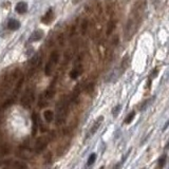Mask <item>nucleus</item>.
Masks as SVG:
<instances>
[{"label":"nucleus","mask_w":169,"mask_h":169,"mask_svg":"<svg viewBox=\"0 0 169 169\" xmlns=\"http://www.w3.org/2000/svg\"><path fill=\"white\" fill-rule=\"evenodd\" d=\"M143 10H144V7H143V4H141V3L136 4V5L133 7L131 14H130L127 22H126V27H125V30H124L125 39L129 40V39L134 35L135 32L138 31V25H140V23H141V21H142Z\"/></svg>","instance_id":"f257e3e1"},{"label":"nucleus","mask_w":169,"mask_h":169,"mask_svg":"<svg viewBox=\"0 0 169 169\" xmlns=\"http://www.w3.org/2000/svg\"><path fill=\"white\" fill-rule=\"evenodd\" d=\"M68 106H69V100H67V97L62 96L57 103L56 106V125L60 126L65 123L68 114Z\"/></svg>","instance_id":"f03ea898"},{"label":"nucleus","mask_w":169,"mask_h":169,"mask_svg":"<svg viewBox=\"0 0 169 169\" xmlns=\"http://www.w3.org/2000/svg\"><path fill=\"white\" fill-rule=\"evenodd\" d=\"M59 60V54L57 51H53L50 55V58H49V61L47 62L45 68V74L47 76H51L52 73H53V70L55 68V66L57 65V62Z\"/></svg>","instance_id":"7ed1b4c3"},{"label":"nucleus","mask_w":169,"mask_h":169,"mask_svg":"<svg viewBox=\"0 0 169 169\" xmlns=\"http://www.w3.org/2000/svg\"><path fill=\"white\" fill-rule=\"evenodd\" d=\"M50 138L49 136H39L35 142V152L36 153H40L47 148Z\"/></svg>","instance_id":"20e7f679"},{"label":"nucleus","mask_w":169,"mask_h":169,"mask_svg":"<svg viewBox=\"0 0 169 169\" xmlns=\"http://www.w3.org/2000/svg\"><path fill=\"white\" fill-rule=\"evenodd\" d=\"M33 91H31L30 89H27L25 92L23 93L22 97H21V105L23 106L25 109H29L31 107L32 102H33Z\"/></svg>","instance_id":"39448f33"},{"label":"nucleus","mask_w":169,"mask_h":169,"mask_svg":"<svg viewBox=\"0 0 169 169\" xmlns=\"http://www.w3.org/2000/svg\"><path fill=\"white\" fill-rule=\"evenodd\" d=\"M15 10L17 12L18 14H25L27 12H28V4L27 2H23V1H20V2H18L16 4V7H15Z\"/></svg>","instance_id":"423d86ee"},{"label":"nucleus","mask_w":169,"mask_h":169,"mask_svg":"<svg viewBox=\"0 0 169 169\" xmlns=\"http://www.w3.org/2000/svg\"><path fill=\"white\" fill-rule=\"evenodd\" d=\"M42 37H43V32H42L41 30H37V31H34L33 33H32L30 38H29V40H30L31 42L39 41Z\"/></svg>","instance_id":"0eeeda50"},{"label":"nucleus","mask_w":169,"mask_h":169,"mask_svg":"<svg viewBox=\"0 0 169 169\" xmlns=\"http://www.w3.org/2000/svg\"><path fill=\"white\" fill-rule=\"evenodd\" d=\"M53 19H54V13H53V10L52 9H49L48 12L45 13V15L42 17L41 21L43 22V23H51L52 21H53Z\"/></svg>","instance_id":"6e6552de"},{"label":"nucleus","mask_w":169,"mask_h":169,"mask_svg":"<svg viewBox=\"0 0 169 169\" xmlns=\"http://www.w3.org/2000/svg\"><path fill=\"white\" fill-rule=\"evenodd\" d=\"M7 28L10 29V30H12V31H17L18 29L20 28V22L18 20H16V19H14V18H12V19H10V20L7 21Z\"/></svg>","instance_id":"1a4fd4ad"},{"label":"nucleus","mask_w":169,"mask_h":169,"mask_svg":"<svg viewBox=\"0 0 169 169\" xmlns=\"http://www.w3.org/2000/svg\"><path fill=\"white\" fill-rule=\"evenodd\" d=\"M23 81H24V76L21 75L19 77V79L17 80V83H16V86H15V89H14V98L17 96L19 92L21 91V88H22V85H23Z\"/></svg>","instance_id":"9d476101"},{"label":"nucleus","mask_w":169,"mask_h":169,"mask_svg":"<svg viewBox=\"0 0 169 169\" xmlns=\"http://www.w3.org/2000/svg\"><path fill=\"white\" fill-rule=\"evenodd\" d=\"M103 120H104V118L103 116H100V118H97L96 121H95V123L93 124V126H92V128H91V130H90V132H89V134H88V136H91V135H93L95 132L97 131V129L100 128V124H102V122H103Z\"/></svg>","instance_id":"9b49d317"},{"label":"nucleus","mask_w":169,"mask_h":169,"mask_svg":"<svg viewBox=\"0 0 169 169\" xmlns=\"http://www.w3.org/2000/svg\"><path fill=\"white\" fill-rule=\"evenodd\" d=\"M32 121H33V127H32V129H33V135H35L38 130V127H39V118H38L37 114L35 113V112L32 114Z\"/></svg>","instance_id":"f8f14e48"},{"label":"nucleus","mask_w":169,"mask_h":169,"mask_svg":"<svg viewBox=\"0 0 169 169\" xmlns=\"http://www.w3.org/2000/svg\"><path fill=\"white\" fill-rule=\"evenodd\" d=\"M39 61H40V56L38 55V54H35V55L32 57L31 60H30V66H31V69L33 70V71L36 69V67L38 66Z\"/></svg>","instance_id":"ddd939ff"},{"label":"nucleus","mask_w":169,"mask_h":169,"mask_svg":"<svg viewBox=\"0 0 169 169\" xmlns=\"http://www.w3.org/2000/svg\"><path fill=\"white\" fill-rule=\"evenodd\" d=\"M43 118H45V121L48 122V123H51L53 120H54V112L50 109L45 110L43 112Z\"/></svg>","instance_id":"4468645a"},{"label":"nucleus","mask_w":169,"mask_h":169,"mask_svg":"<svg viewBox=\"0 0 169 169\" xmlns=\"http://www.w3.org/2000/svg\"><path fill=\"white\" fill-rule=\"evenodd\" d=\"M54 94H55V87H54V81L50 85V88L47 90V92H45V98H52V97L54 96Z\"/></svg>","instance_id":"2eb2a0df"},{"label":"nucleus","mask_w":169,"mask_h":169,"mask_svg":"<svg viewBox=\"0 0 169 169\" xmlns=\"http://www.w3.org/2000/svg\"><path fill=\"white\" fill-rule=\"evenodd\" d=\"M11 151V147L9 144H2L0 146V154L1 155H7Z\"/></svg>","instance_id":"dca6fc26"},{"label":"nucleus","mask_w":169,"mask_h":169,"mask_svg":"<svg viewBox=\"0 0 169 169\" xmlns=\"http://www.w3.org/2000/svg\"><path fill=\"white\" fill-rule=\"evenodd\" d=\"M13 168L14 169H29L28 165L23 162H20V161H15L13 163Z\"/></svg>","instance_id":"f3484780"},{"label":"nucleus","mask_w":169,"mask_h":169,"mask_svg":"<svg viewBox=\"0 0 169 169\" xmlns=\"http://www.w3.org/2000/svg\"><path fill=\"white\" fill-rule=\"evenodd\" d=\"M80 67H76V68H74V69L70 72V77L72 78V79H76L78 76H79V74L81 73V71H80Z\"/></svg>","instance_id":"a211bd4d"},{"label":"nucleus","mask_w":169,"mask_h":169,"mask_svg":"<svg viewBox=\"0 0 169 169\" xmlns=\"http://www.w3.org/2000/svg\"><path fill=\"white\" fill-rule=\"evenodd\" d=\"M14 102H15V98H9V100H5V102H4V103L2 104L1 106H0V107H1V108H3L4 110H5L7 108L11 107V106H12V105L14 104Z\"/></svg>","instance_id":"6ab92c4d"},{"label":"nucleus","mask_w":169,"mask_h":169,"mask_svg":"<svg viewBox=\"0 0 169 169\" xmlns=\"http://www.w3.org/2000/svg\"><path fill=\"white\" fill-rule=\"evenodd\" d=\"M135 116V112L134 111H132V112H130V113L127 115V118H125V124H130L132 122V120L134 118Z\"/></svg>","instance_id":"aec40b11"},{"label":"nucleus","mask_w":169,"mask_h":169,"mask_svg":"<svg viewBox=\"0 0 169 169\" xmlns=\"http://www.w3.org/2000/svg\"><path fill=\"white\" fill-rule=\"evenodd\" d=\"M114 28H115V22L114 21H110L109 23H108V27H107V35H110L112 32H113Z\"/></svg>","instance_id":"412c9836"},{"label":"nucleus","mask_w":169,"mask_h":169,"mask_svg":"<svg viewBox=\"0 0 169 169\" xmlns=\"http://www.w3.org/2000/svg\"><path fill=\"white\" fill-rule=\"evenodd\" d=\"M95 160H96V153H92V154H90L89 159H88V166H91L93 165L94 162H95Z\"/></svg>","instance_id":"4be33fe9"},{"label":"nucleus","mask_w":169,"mask_h":169,"mask_svg":"<svg viewBox=\"0 0 169 169\" xmlns=\"http://www.w3.org/2000/svg\"><path fill=\"white\" fill-rule=\"evenodd\" d=\"M121 109H122L121 105H116V106L113 108V110H112V114H113V116H118V114L120 113Z\"/></svg>","instance_id":"5701e85b"},{"label":"nucleus","mask_w":169,"mask_h":169,"mask_svg":"<svg viewBox=\"0 0 169 169\" xmlns=\"http://www.w3.org/2000/svg\"><path fill=\"white\" fill-rule=\"evenodd\" d=\"M81 34H85L87 31V29H88V21L85 19V20L83 21V23H81Z\"/></svg>","instance_id":"b1692460"},{"label":"nucleus","mask_w":169,"mask_h":169,"mask_svg":"<svg viewBox=\"0 0 169 169\" xmlns=\"http://www.w3.org/2000/svg\"><path fill=\"white\" fill-rule=\"evenodd\" d=\"M165 162H166V154H164V155H162V158L159 160V166L161 167V168H162L163 166H164Z\"/></svg>","instance_id":"393cba45"},{"label":"nucleus","mask_w":169,"mask_h":169,"mask_svg":"<svg viewBox=\"0 0 169 169\" xmlns=\"http://www.w3.org/2000/svg\"><path fill=\"white\" fill-rule=\"evenodd\" d=\"M3 111H4L3 108L0 107V124H1V121H2V116H3Z\"/></svg>","instance_id":"a878e982"},{"label":"nucleus","mask_w":169,"mask_h":169,"mask_svg":"<svg viewBox=\"0 0 169 169\" xmlns=\"http://www.w3.org/2000/svg\"><path fill=\"white\" fill-rule=\"evenodd\" d=\"M168 126H169V120H168L167 122H166V124L164 125V127H163V131H165L166 129H167V127H168Z\"/></svg>","instance_id":"bb28decb"},{"label":"nucleus","mask_w":169,"mask_h":169,"mask_svg":"<svg viewBox=\"0 0 169 169\" xmlns=\"http://www.w3.org/2000/svg\"><path fill=\"white\" fill-rule=\"evenodd\" d=\"M80 0H73V3L74 4H76V3H78V2H79Z\"/></svg>","instance_id":"cd10ccee"},{"label":"nucleus","mask_w":169,"mask_h":169,"mask_svg":"<svg viewBox=\"0 0 169 169\" xmlns=\"http://www.w3.org/2000/svg\"><path fill=\"white\" fill-rule=\"evenodd\" d=\"M166 148H167V149L169 148V143H168V144H167V146H166Z\"/></svg>","instance_id":"c85d7f7f"},{"label":"nucleus","mask_w":169,"mask_h":169,"mask_svg":"<svg viewBox=\"0 0 169 169\" xmlns=\"http://www.w3.org/2000/svg\"><path fill=\"white\" fill-rule=\"evenodd\" d=\"M100 169H104V167H100Z\"/></svg>","instance_id":"c756f323"},{"label":"nucleus","mask_w":169,"mask_h":169,"mask_svg":"<svg viewBox=\"0 0 169 169\" xmlns=\"http://www.w3.org/2000/svg\"><path fill=\"white\" fill-rule=\"evenodd\" d=\"M3 169H7V168H3Z\"/></svg>","instance_id":"7c9ffc66"}]
</instances>
